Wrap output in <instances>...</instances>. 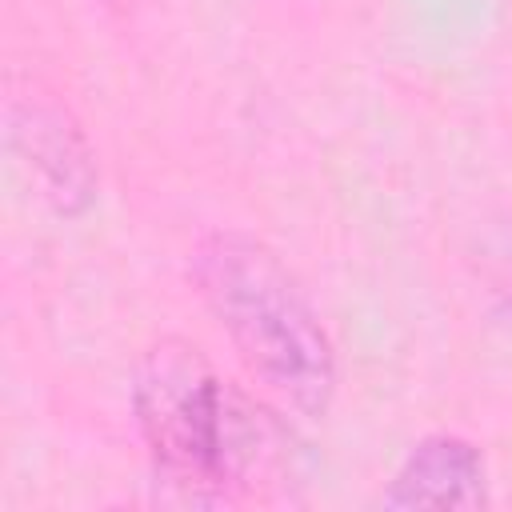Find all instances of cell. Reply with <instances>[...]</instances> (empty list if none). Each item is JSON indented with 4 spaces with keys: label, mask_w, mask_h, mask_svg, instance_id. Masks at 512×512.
Instances as JSON below:
<instances>
[{
    "label": "cell",
    "mask_w": 512,
    "mask_h": 512,
    "mask_svg": "<svg viewBox=\"0 0 512 512\" xmlns=\"http://www.w3.org/2000/svg\"><path fill=\"white\" fill-rule=\"evenodd\" d=\"M132 416L152 468L192 500L252 488L284 460V432L272 412L220 380L184 336H164L136 360Z\"/></svg>",
    "instance_id": "6da1fadb"
},
{
    "label": "cell",
    "mask_w": 512,
    "mask_h": 512,
    "mask_svg": "<svg viewBox=\"0 0 512 512\" xmlns=\"http://www.w3.org/2000/svg\"><path fill=\"white\" fill-rule=\"evenodd\" d=\"M188 276L248 376L300 416H328L340 384L336 344L292 268L252 232H208Z\"/></svg>",
    "instance_id": "7a4b0ae2"
},
{
    "label": "cell",
    "mask_w": 512,
    "mask_h": 512,
    "mask_svg": "<svg viewBox=\"0 0 512 512\" xmlns=\"http://www.w3.org/2000/svg\"><path fill=\"white\" fill-rule=\"evenodd\" d=\"M4 140L12 164L56 216H80L96 200V152L80 120L52 96L12 92L4 108Z\"/></svg>",
    "instance_id": "3957f363"
},
{
    "label": "cell",
    "mask_w": 512,
    "mask_h": 512,
    "mask_svg": "<svg viewBox=\"0 0 512 512\" xmlns=\"http://www.w3.org/2000/svg\"><path fill=\"white\" fill-rule=\"evenodd\" d=\"M384 508H484L488 504V464L484 452L456 432L420 436L392 480L380 492Z\"/></svg>",
    "instance_id": "277c9868"
},
{
    "label": "cell",
    "mask_w": 512,
    "mask_h": 512,
    "mask_svg": "<svg viewBox=\"0 0 512 512\" xmlns=\"http://www.w3.org/2000/svg\"><path fill=\"white\" fill-rule=\"evenodd\" d=\"M104 4H128V0H104Z\"/></svg>",
    "instance_id": "5b68a950"
}]
</instances>
